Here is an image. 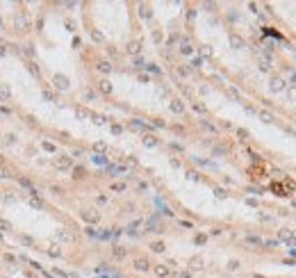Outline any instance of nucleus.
Here are the masks:
<instances>
[{"label": "nucleus", "instance_id": "a19ab883", "mask_svg": "<svg viewBox=\"0 0 296 278\" xmlns=\"http://www.w3.org/2000/svg\"><path fill=\"white\" fill-rule=\"evenodd\" d=\"M43 98H46V100H52L55 96H52V91H46V89H43Z\"/></svg>", "mask_w": 296, "mask_h": 278}, {"label": "nucleus", "instance_id": "ea45409f", "mask_svg": "<svg viewBox=\"0 0 296 278\" xmlns=\"http://www.w3.org/2000/svg\"><path fill=\"white\" fill-rule=\"evenodd\" d=\"M205 239H207L205 235H196V244H205Z\"/></svg>", "mask_w": 296, "mask_h": 278}, {"label": "nucleus", "instance_id": "393cba45", "mask_svg": "<svg viewBox=\"0 0 296 278\" xmlns=\"http://www.w3.org/2000/svg\"><path fill=\"white\" fill-rule=\"evenodd\" d=\"M91 118H94V123H98V125L105 123V116H100V114H94V112H91Z\"/></svg>", "mask_w": 296, "mask_h": 278}, {"label": "nucleus", "instance_id": "f3484780", "mask_svg": "<svg viewBox=\"0 0 296 278\" xmlns=\"http://www.w3.org/2000/svg\"><path fill=\"white\" fill-rule=\"evenodd\" d=\"M257 114H260V118L264 121V123H271V121H273V116H271L269 112H264V109H262V112H257Z\"/></svg>", "mask_w": 296, "mask_h": 278}, {"label": "nucleus", "instance_id": "9b49d317", "mask_svg": "<svg viewBox=\"0 0 296 278\" xmlns=\"http://www.w3.org/2000/svg\"><path fill=\"white\" fill-rule=\"evenodd\" d=\"M144 146H148V148L157 146V137H155V134H146V137H144Z\"/></svg>", "mask_w": 296, "mask_h": 278}, {"label": "nucleus", "instance_id": "f257e3e1", "mask_svg": "<svg viewBox=\"0 0 296 278\" xmlns=\"http://www.w3.org/2000/svg\"><path fill=\"white\" fill-rule=\"evenodd\" d=\"M14 27L18 32H25L27 27H30V14H25V11H18V14L14 16Z\"/></svg>", "mask_w": 296, "mask_h": 278}, {"label": "nucleus", "instance_id": "f03ea898", "mask_svg": "<svg viewBox=\"0 0 296 278\" xmlns=\"http://www.w3.org/2000/svg\"><path fill=\"white\" fill-rule=\"evenodd\" d=\"M80 216H82L87 223H96V221H100V214H98L96 210H82V212H80Z\"/></svg>", "mask_w": 296, "mask_h": 278}, {"label": "nucleus", "instance_id": "c9c22d12", "mask_svg": "<svg viewBox=\"0 0 296 278\" xmlns=\"http://www.w3.org/2000/svg\"><path fill=\"white\" fill-rule=\"evenodd\" d=\"M112 189H114V191H123V189H125V185H121V182H116V185H112Z\"/></svg>", "mask_w": 296, "mask_h": 278}, {"label": "nucleus", "instance_id": "37998d69", "mask_svg": "<svg viewBox=\"0 0 296 278\" xmlns=\"http://www.w3.org/2000/svg\"><path fill=\"white\" fill-rule=\"evenodd\" d=\"M214 194H217L219 198H226V191H223V189H214Z\"/></svg>", "mask_w": 296, "mask_h": 278}, {"label": "nucleus", "instance_id": "a211bd4d", "mask_svg": "<svg viewBox=\"0 0 296 278\" xmlns=\"http://www.w3.org/2000/svg\"><path fill=\"white\" fill-rule=\"evenodd\" d=\"M98 71L109 73V71H112V64H109V62H100V64H98Z\"/></svg>", "mask_w": 296, "mask_h": 278}, {"label": "nucleus", "instance_id": "7ed1b4c3", "mask_svg": "<svg viewBox=\"0 0 296 278\" xmlns=\"http://www.w3.org/2000/svg\"><path fill=\"white\" fill-rule=\"evenodd\" d=\"M55 166H57V169H71L73 160L68 157V155H59V157H55Z\"/></svg>", "mask_w": 296, "mask_h": 278}, {"label": "nucleus", "instance_id": "79ce46f5", "mask_svg": "<svg viewBox=\"0 0 296 278\" xmlns=\"http://www.w3.org/2000/svg\"><path fill=\"white\" fill-rule=\"evenodd\" d=\"M25 55H30V57H34V48H32V46H25Z\"/></svg>", "mask_w": 296, "mask_h": 278}, {"label": "nucleus", "instance_id": "f704fd0d", "mask_svg": "<svg viewBox=\"0 0 296 278\" xmlns=\"http://www.w3.org/2000/svg\"><path fill=\"white\" fill-rule=\"evenodd\" d=\"M94 148H96V150H98V153H100V150H105V148H107V146H105L103 141H98V144H94Z\"/></svg>", "mask_w": 296, "mask_h": 278}, {"label": "nucleus", "instance_id": "58836bf2", "mask_svg": "<svg viewBox=\"0 0 296 278\" xmlns=\"http://www.w3.org/2000/svg\"><path fill=\"white\" fill-rule=\"evenodd\" d=\"M112 132H114V134H121V132H123V128H121V125H112Z\"/></svg>", "mask_w": 296, "mask_h": 278}, {"label": "nucleus", "instance_id": "603ef678", "mask_svg": "<svg viewBox=\"0 0 296 278\" xmlns=\"http://www.w3.org/2000/svg\"><path fill=\"white\" fill-rule=\"evenodd\" d=\"M176 278H192L189 273H176Z\"/></svg>", "mask_w": 296, "mask_h": 278}, {"label": "nucleus", "instance_id": "6ab92c4d", "mask_svg": "<svg viewBox=\"0 0 296 278\" xmlns=\"http://www.w3.org/2000/svg\"><path fill=\"white\" fill-rule=\"evenodd\" d=\"M151 248H153L155 253H164V248H166V246H164V242H155V244H153Z\"/></svg>", "mask_w": 296, "mask_h": 278}, {"label": "nucleus", "instance_id": "c756f323", "mask_svg": "<svg viewBox=\"0 0 296 278\" xmlns=\"http://www.w3.org/2000/svg\"><path fill=\"white\" fill-rule=\"evenodd\" d=\"M94 162H96V164H105L107 160H105V155H96V157H94Z\"/></svg>", "mask_w": 296, "mask_h": 278}, {"label": "nucleus", "instance_id": "39448f33", "mask_svg": "<svg viewBox=\"0 0 296 278\" xmlns=\"http://www.w3.org/2000/svg\"><path fill=\"white\" fill-rule=\"evenodd\" d=\"M27 205L36 207V210H41V207H43V201L39 198V194H36V191H32V194L27 196Z\"/></svg>", "mask_w": 296, "mask_h": 278}, {"label": "nucleus", "instance_id": "2eb2a0df", "mask_svg": "<svg viewBox=\"0 0 296 278\" xmlns=\"http://www.w3.org/2000/svg\"><path fill=\"white\" fill-rule=\"evenodd\" d=\"M146 228L153 230V232H160V223H157L155 219H148V221H146Z\"/></svg>", "mask_w": 296, "mask_h": 278}, {"label": "nucleus", "instance_id": "f8f14e48", "mask_svg": "<svg viewBox=\"0 0 296 278\" xmlns=\"http://www.w3.org/2000/svg\"><path fill=\"white\" fill-rule=\"evenodd\" d=\"M155 273H157L160 278H166V276H169V267H166V264H157V267H155Z\"/></svg>", "mask_w": 296, "mask_h": 278}, {"label": "nucleus", "instance_id": "1a4fd4ad", "mask_svg": "<svg viewBox=\"0 0 296 278\" xmlns=\"http://www.w3.org/2000/svg\"><path fill=\"white\" fill-rule=\"evenodd\" d=\"M271 66H273V64H271V57H266V55L260 57V71L266 73V71H271Z\"/></svg>", "mask_w": 296, "mask_h": 278}, {"label": "nucleus", "instance_id": "5fc2aeb1", "mask_svg": "<svg viewBox=\"0 0 296 278\" xmlns=\"http://www.w3.org/2000/svg\"><path fill=\"white\" fill-rule=\"evenodd\" d=\"M0 27H2V16H0Z\"/></svg>", "mask_w": 296, "mask_h": 278}, {"label": "nucleus", "instance_id": "c85d7f7f", "mask_svg": "<svg viewBox=\"0 0 296 278\" xmlns=\"http://www.w3.org/2000/svg\"><path fill=\"white\" fill-rule=\"evenodd\" d=\"M123 255H125V251H123L121 246H116V248H114V257H123Z\"/></svg>", "mask_w": 296, "mask_h": 278}, {"label": "nucleus", "instance_id": "4be33fe9", "mask_svg": "<svg viewBox=\"0 0 296 278\" xmlns=\"http://www.w3.org/2000/svg\"><path fill=\"white\" fill-rule=\"evenodd\" d=\"M75 114H78V118H89V116H91V112H89V109H82V107H80Z\"/></svg>", "mask_w": 296, "mask_h": 278}, {"label": "nucleus", "instance_id": "4468645a", "mask_svg": "<svg viewBox=\"0 0 296 278\" xmlns=\"http://www.w3.org/2000/svg\"><path fill=\"white\" fill-rule=\"evenodd\" d=\"M230 43H232V48H244V39H241V36H237V34L230 36Z\"/></svg>", "mask_w": 296, "mask_h": 278}, {"label": "nucleus", "instance_id": "a18cd8bd", "mask_svg": "<svg viewBox=\"0 0 296 278\" xmlns=\"http://www.w3.org/2000/svg\"><path fill=\"white\" fill-rule=\"evenodd\" d=\"M82 175H84V169H80V166H78V169H75V178H82Z\"/></svg>", "mask_w": 296, "mask_h": 278}, {"label": "nucleus", "instance_id": "09e8293b", "mask_svg": "<svg viewBox=\"0 0 296 278\" xmlns=\"http://www.w3.org/2000/svg\"><path fill=\"white\" fill-rule=\"evenodd\" d=\"M66 27H68V30H75V23H73L71 18H68V21H66Z\"/></svg>", "mask_w": 296, "mask_h": 278}, {"label": "nucleus", "instance_id": "aec40b11", "mask_svg": "<svg viewBox=\"0 0 296 278\" xmlns=\"http://www.w3.org/2000/svg\"><path fill=\"white\" fill-rule=\"evenodd\" d=\"M139 14H141V18H151V9H148L146 5H141V7H139Z\"/></svg>", "mask_w": 296, "mask_h": 278}, {"label": "nucleus", "instance_id": "7c9ffc66", "mask_svg": "<svg viewBox=\"0 0 296 278\" xmlns=\"http://www.w3.org/2000/svg\"><path fill=\"white\" fill-rule=\"evenodd\" d=\"M201 52H203L205 57H210V55H212V48H210V46H203V48H201Z\"/></svg>", "mask_w": 296, "mask_h": 278}, {"label": "nucleus", "instance_id": "c03bdc74", "mask_svg": "<svg viewBox=\"0 0 296 278\" xmlns=\"http://www.w3.org/2000/svg\"><path fill=\"white\" fill-rule=\"evenodd\" d=\"M0 228H2V230H9L11 226H9V221H0Z\"/></svg>", "mask_w": 296, "mask_h": 278}, {"label": "nucleus", "instance_id": "b1692460", "mask_svg": "<svg viewBox=\"0 0 296 278\" xmlns=\"http://www.w3.org/2000/svg\"><path fill=\"white\" fill-rule=\"evenodd\" d=\"M246 244H255V246H257V244H262V239H260V237L248 235V237H246Z\"/></svg>", "mask_w": 296, "mask_h": 278}, {"label": "nucleus", "instance_id": "9d476101", "mask_svg": "<svg viewBox=\"0 0 296 278\" xmlns=\"http://www.w3.org/2000/svg\"><path fill=\"white\" fill-rule=\"evenodd\" d=\"M139 50H141V43L139 41H130V43H128V52H130V55H139Z\"/></svg>", "mask_w": 296, "mask_h": 278}, {"label": "nucleus", "instance_id": "49530a36", "mask_svg": "<svg viewBox=\"0 0 296 278\" xmlns=\"http://www.w3.org/2000/svg\"><path fill=\"white\" fill-rule=\"evenodd\" d=\"M266 246H269V248H276V246H278V242H276V239H269V242H266Z\"/></svg>", "mask_w": 296, "mask_h": 278}, {"label": "nucleus", "instance_id": "423d86ee", "mask_svg": "<svg viewBox=\"0 0 296 278\" xmlns=\"http://www.w3.org/2000/svg\"><path fill=\"white\" fill-rule=\"evenodd\" d=\"M135 269H137V271H148V269H151V264H148V260H146V257H137V260H135Z\"/></svg>", "mask_w": 296, "mask_h": 278}, {"label": "nucleus", "instance_id": "ddd939ff", "mask_svg": "<svg viewBox=\"0 0 296 278\" xmlns=\"http://www.w3.org/2000/svg\"><path fill=\"white\" fill-rule=\"evenodd\" d=\"M182 109H185V105H182V100H171V112H176V114H180Z\"/></svg>", "mask_w": 296, "mask_h": 278}, {"label": "nucleus", "instance_id": "bb28decb", "mask_svg": "<svg viewBox=\"0 0 296 278\" xmlns=\"http://www.w3.org/2000/svg\"><path fill=\"white\" fill-rule=\"evenodd\" d=\"M180 50H182V55H192V50H194V48L189 46V43H185V46H182Z\"/></svg>", "mask_w": 296, "mask_h": 278}, {"label": "nucleus", "instance_id": "20e7f679", "mask_svg": "<svg viewBox=\"0 0 296 278\" xmlns=\"http://www.w3.org/2000/svg\"><path fill=\"white\" fill-rule=\"evenodd\" d=\"M278 237H280L282 242H287V244H296V237H294V232H291L289 228H282V230L278 232Z\"/></svg>", "mask_w": 296, "mask_h": 278}, {"label": "nucleus", "instance_id": "72a5a7b5", "mask_svg": "<svg viewBox=\"0 0 296 278\" xmlns=\"http://www.w3.org/2000/svg\"><path fill=\"white\" fill-rule=\"evenodd\" d=\"M289 100L296 103V87H289Z\"/></svg>", "mask_w": 296, "mask_h": 278}, {"label": "nucleus", "instance_id": "de8ad7c7", "mask_svg": "<svg viewBox=\"0 0 296 278\" xmlns=\"http://www.w3.org/2000/svg\"><path fill=\"white\" fill-rule=\"evenodd\" d=\"M50 255H52V257H57V255H59V248H57V246L50 248Z\"/></svg>", "mask_w": 296, "mask_h": 278}, {"label": "nucleus", "instance_id": "6e6552de", "mask_svg": "<svg viewBox=\"0 0 296 278\" xmlns=\"http://www.w3.org/2000/svg\"><path fill=\"white\" fill-rule=\"evenodd\" d=\"M55 87L57 89H68V77H64V75H55Z\"/></svg>", "mask_w": 296, "mask_h": 278}, {"label": "nucleus", "instance_id": "a878e982", "mask_svg": "<svg viewBox=\"0 0 296 278\" xmlns=\"http://www.w3.org/2000/svg\"><path fill=\"white\" fill-rule=\"evenodd\" d=\"M91 39H94V41H103V34H100L98 30H91Z\"/></svg>", "mask_w": 296, "mask_h": 278}, {"label": "nucleus", "instance_id": "8fccbe9b", "mask_svg": "<svg viewBox=\"0 0 296 278\" xmlns=\"http://www.w3.org/2000/svg\"><path fill=\"white\" fill-rule=\"evenodd\" d=\"M194 16H196V11L189 9V11H187V18H189V21H194Z\"/></svg>", "mask_w": 296, "mask_h": 278}, {"label": "nucleus", "instance_id": "4c0bfd02", "mask_svg": "<svg viewBox=\"0 0 296 278\" xmlns=\"http://www.w3.org/2000/svg\"><path fill=\"white\" fill-rule=\"evenodd\" d=\"M30 73H32V75H39V68H36V64H30Z\"/></svg>", "mask_w": 296, "mask_h": 278}, {"label": "nucleus", "instance_id": "3c124183", "mask_svg": "<svg viewBox=\"0 0 296 278\" xmlns=\"http://www.w3.org/2000/svg\"><path fill=\"white\" fill-rule=\"evenodd\" d=\"M5 52H7V46H2V43H0V57L5 55Z\"/></svg>", "mask_w": 296, "mask_h": 278}, {"label": "nucleus", "instance_id": "473e14b6", "mask_svg": "<svg viewBox=\"0 0 296 278\" xmlns=\"http://www.w3.org/2000/svg\"><path fill=\"white\" fill-rule=\"evenodd\" d=\"M194 109L201 112V114H205V105H201V103H194Z\"/></svg>", "mask_w": 296, "mask_h": 278}, {"label": "nucleus", "instance_id": "cd10ccee", "mask_svg": "<svg viewBox=\"0 0 296 278\" xmlns=\"http://www.w3.org/2000/svg\"><path fill=\"white\" fill-rule=\"evenodd\" d=\"M201 264H203L201 257H194V260H192V267H194V269H201Z\"/></svg>", "mask_w": 296, "mask_h": 278}, {"label": "nucleus", "instance_id": "e433bc0d", "mask_svg": "<svg viewBox=\"0 0 296 278\" xmlns=\"http://www.w3.org/2000/svg\"><path fill=\"white\" fill-rule=\"evenodd\" d=\"M228 269H239V262H237V260H230V262H228Z\"/></svg>", "mask_w": 296, "mask_h": 278}, {"label": "nucleus", "instance_id": "5701e85b", "mask_svg": "<svg viewBox=\"0 0 296 278\" xmlns=\"http://www.w3.org/2000/svg\"><path fill=\"white\" fill-rule=\"evenodd\" d=\"M141 128H146L141 121H137V118H135V121H130V130H141Z\"/></svg>", "mask_w": 296, "mask_h": 278}, {"label": "nucleus", "instance_id": "2f4dec72", "mask_svg": "<svg viewBox=\"0 0 296 278\" xmlns=\"http://www.w3.org/2000/svg\"><path fill=\"white\" fill-rule=\"evenodd\" d=\"M237 134H239V139H248V132H246L244 128H239V130H237Z\"/></svg>", "mask_w": 296, "mask_h": 278}, {"label": "nucleus", "instance_id": "864d4df0", "mask_svg": "<svg viewBox=\"0 0 296 278\" xmlns=\"http://www.w3.org/2000/svg\"><path fill=\"white\" fill-rule=\"evenodd\" d=\"M253 278H264V276H257V273H255V276H253Z\"/></svg>", "mask_w": 296, "mask_h": 278}, {"label": "nucleus", "instance_id": "412c9836", "mask_svg": "<svg viewBox=\"0 0 296 278\" xmlns=\"http://www.w3.org/2000/svg\"><path fill=\"white\" fill-rule=\"evenodd\" d=\"M9 87H7V84H0V98H9Z\"/></svg>", "mask_w": 296, "mask_h": 278}, {"label": "nucleus", "instance_id": "dca6fc26", "mask_svg": "<svg viewBox=\"0 0 296 278\" xmlns=\"http://www.w3.org/2000/svg\"><path fill=\"white\" fill-rule=\"evenodd\" d=\"M100 91L103 93H112V82H109V80H103V82H100Z\"/></svg>", "mask_w": 296, "mask_h": 278}, {"label": "nucleus", "instance_id": "0eeeda50", "mask_svg": "<svg viewBox=\"0 0 296 278\" xmlns=\"http://www.w3.org/2000/svg\"><path fill=\"white\" fill-rule=\"evenodd\" d=\"M269 87H271V91H282V89H285V80H282V77H273Z\"/></svg>", "mask_w": 296, "mask_h": 278}]
</instances>
